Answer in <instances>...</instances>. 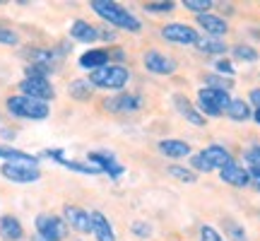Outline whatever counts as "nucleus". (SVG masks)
<instances>
[{
    "instance_id": "nucleus-19",
    "label": "nucleus",
    "mask_w": 260,
    "mask_h": 241,
    "mask_svg": "<svg viewBox=\"0 0 260 241\" xmlns=\"http://www.w3.org/2000/svg\"><path fill=\"white\" fill-rule=\"evenodd\" d=\"M159 152H164V155L171 159H181V157H188V155H190V145L183 142V140L169 138V140H161V142H159Z\"/></svg>"
},
{
    "instance_id": "nucleus-25",
    "label": "nucleus",
    "mask_w": 260,
    "mask_h": 241,
    "mask_svg": "<svg viewBox=\"0 0 260 241\" xmlns=\"http://www.w3.org/2000/svg\"><path fill=\"white\" fill-rule=\"evenodd\" d=\"M70 94L75 99H89L92 97V84L89 80H75L73 87H70Z\"/></svg>"
},
{
    "instance_id": "nucleus-32",
    "label": "nucleus",
    "mask_w": 260,
    "mask_h": 241,
    "mask_svg": "<svg viewBox=\"0 0 260 241\" xmlns=\"http://www.w3.org/2000/svg\"><path fill=\"white\" fill-rule=\"evenodd\" d=\"M246 162L251 167H260V145H253L251 149H246Z\"/></svg>"
},
{
    "instance_id": "nucleus-20",
    "label": "nucleus",
    "mask_w": 260,
    "mask_h": 241,
    "mask_svg": "<svg viewBox=\"0 0 260 241\" xmlns=\"http://www.w3.org/2000/svg\"><path fill=\"white\" fill-rule=\"evenodd\" d=\"M0 236L8 239V241H19L24 236V229H22V224H19L17 217L5 215V217L0 220Z\"/></svg>"
},
{
    "instance_id": "nucleus-34",
    "label": "nucleus",
    "mask_w": 260,
    "mask_h": 241,
    "mask_svg": "<svg viewBox=\"0 0 260 241\" xmlns=\"http://www.w3.org/2000/svg\"><path fill=\"white\" fill-rule=\"evenodd\" d=\"M226 227H229V234H232V236H234L236 241H246V232H243L239 224H232V222H229Z\"/></svg>"
},
{
    "instance_id": "nucleus-22",
    "label": "nucleus",
    "mask_w": 260,
    "mask_h": 241,
    "mask_svg": "<svg viewBox=\"0 0 260 241\" xmlns=\"http://www.w3.org/2000/svg\"><path fill=\"white\" fill-rule=\"evenodd\" d=\"M224 113H226V116H229L232 120L241 123V120H248V118H251V106H248V102H243V99H232Z\"/></svg>"
},
{
    "instance_id": "nucleus-30",
    "label": "nucleus",
    "mask_w": 260,
    "mask_h": 241,
    "mask_svg": "<svg viewBox=\"0 0 260 241\" xmlns=\"http://www.w3.org/2000/svg\"><path fill=\"white\" fill-rule=\"evenodd\" d=\"M174 8H176L174 3H147V5H145L147 12H171Z\"/></svg>"
},
{
    "instance_id": "nucleus-26",
    "label": "nucleus",
    "mask_w": 260,
    "mask_h": 241,
    "mask_svg": "<svg viewBox=\"0 0 260 241\" xmlns=\"http://www.w3.org/2000/svg\"><path fill=\"white\" fill-rule=\"evenodd\" d=\"M212 5V0H183V8L190 10V12H198V15H205Z\"/></svg>"
},
{
    "instance_id": "nucleus-23",
    "label": "nucleus",
    "mask_w": 260,
    "mask_h": 241,
    "mask_svg": "<svg viewBox=\"0 0 260 241\" xmlns=\"http://www.w3.org/2000/svg\"><path fill=\"white\" fill-rule=\"evenodd\" d=\"M176 106H178V111L183 113V116H186V118L190 120L193 126H205V118L198 111H195L190 104H188V99H183V97H176Z\"/></svg>"
},
{
    "instance_id": "nucleus-35",
    "label": "nucleus",
    "mask_w": 260,
    "mask_h": 241,
    "mask_svg": "<svg viewBox=\"0 0 260 241\" xmlns=\"http://www.w3.org/2000/svg\"><path fill=\"white\" fill-rule=\"evenodd\" d=\"M133 232L138 234L140 239H145V236H149V232H152V229H149L147 224H142V222H135V224H133Z\"/></svg>"
},
{
    "instance_id": "nucleus-5",
    "label": "nucleus",
    "mask_w": 260,
    "mask_h": 241,
    "mask_svg": "<svg viewBox=\"0 0 260 241\" xmlns=\"http://www.w3.org/2000/svg\"><path fill=\"white\" fill-rule=\"evenodd\" d=\"M34 224H37V234L44 236L46 241H63L68 236L65 220H60L56 215H39Z\"/></svg>"
},
{
    "instance_id": "nucleus-24",
    "label": "nucleus",
    "mask_w": 260,
    "mask_h": 241,
    "mask_svg": "<svg viewBox=\"0 0 260 241\" xmlns=\"http://www.w3.org/2000/svg\"><path fill=\"white\" fill-rule=\"evenodd\" d=\"M195 46L200 48L203 53H226V44L219 41V39H198V44Z\"/></svg>"
},
{
    "instance_id": "nucleus-10",
    "label": "nucleus",
    "mask_w": 260,
    "mask_h": 241,
    "mask_svg": "<svg viewBox=\"0 0 260 241\" xmlns=\"http://www.w3.org/2000/svg\"><path fill=\"white\" fill-rule=\"evenodd\" d=\"M65 222L70 224L73 229H77V232H92V222H89V213L87 210H82V207H77V205H65Z\"/></svg>"
},
{
    "instance_id": "nucleus-39",
    "label": "nucleus",
    "mask_w": 260,
    "mask_h": 241,
    "mask_svg": "<svg viewBox=\"0 0 260 241\" xmlns=\"http://www.w3.org/2000/svg\"><path fill=\"white\" fill-rule=\"evenodd\" d=\"M31 241H46V239H44V236H39V234H37V236H31Z\"/></svg>"
},
{
    "instance_id": "nucleus-38",
    "label": "nucleus",
    "mask_w": 260,
    "mask_h": 241,
    "mask_svg": "<svg viewBox=\"0 0 260 241\" xmlns=\"http://www.w3.org/2000/svg\"><path fill=\"white\" fill-rule=\"evenodd\" d=\"M253 118H255V123L260 126V109H255V113H253Z\"/></svg>"
},
{
    "instance_id": "nucleus-16",
    "label": "nucleus",
    "mask_w": 260,
    "mask_h": 241,
    "mask_svg": "<svg viewBox=\"0 0 260 241\" xmlns=\"http://www.w3.org/2000/svg\"><path fill=\"white\" fill-rule=\"evenodd\" d=\"M109 63H111V58H109V51H106V48H92V51H87V53L80 56V68L92 70V73Z\"/></svg>"
},
{
    "instance_id": "nucleus-11",
    "label": "nucleus",
    "mask_w": 260,
    "mask_h": 241,
    "mask_svg": "<svg viewBox=\"0 0 260 241\" xmlns=\"http://www.w3.org/2000/svg\"><path fill=\"white\" fill-rule=\"evenodd\" d=\"M198 102H205L210 104L212 109H217V111H226V106H229V102H232V97H229V92H224V89H214V87H203L200 92H198Z\"/></svg>"
},
{
    "instance_id": "nucleus-2",
    "label": "nucleus",
    "mask_w": 260,
    "mask_h": 241,
    "mask_svg": "<svg viewBox=\"0 0 260 241\" xmlns=\"http://www.w3.org/2000/svg\"><path fill=\"white\" fill-rule=\"evenodd\" d=\"M8 111L17 118H29V120H44L51 113L46 102H37V99H29L24 94L17 97H10L8 99Z\"/></svg>"
},
{
    "instance_id": "nucleus-13",
    "label": "nucleus",
    "mask_w": 260,
    "mask_h": 241,
    "mask_svg": "<svg viewBox=\"0 0 260 241\" xmlns=\"http://www.w3.org/2000/svg\"><path fill=\"white\" fill-rule=\"evenodd\" d=\"M109 111H138L140 106H142V97L140 94H118V97H113V99H106L104 104Z\"/></svg>"
},
{
    "instance_id": "nucleus-31",
    "label": "nucleus",
    "mask_w": 260,
    "mask_h": 241,
    "mask_svg": "<svg viewBox=\"0 0 260 241\" xmlns=\"http://www.w3.org/2000/svg\"><path fill=\"white\" fill-rule=\"evenodd\" d=\"M200 241H224V239L219 236V232L214 227H203L200 229Z\"/></svg>"
},
{
    "instance_id": "nucleus-12",
    "label": "nucleus",
    "mask_w": 260,
    "mask_h": 241,
    "mask_svg": "<svg viewBox=\"0 0 260 241\" xmlns=\"http://www.w3.org/2000/svg\"><path fill=\"white\" fill-rule=\"evenodd\" d=\"M87 162H89V164H94L99 171H106L111 178H118L123 174L121 164H118L113 157H109V155H102V152H89V155H87Z\"/></svg>"
},
{
    "instance_id": "nucleus-3",
    "label": "nucleus",
    "mask_w": 260,
    "mask_h": 241,
    "mask_svg": "<svg viewBox=\"0 0 260 241\" xmlns=\"http://www.w3.org/2000/svg\"><path fill=\"white\" fill-rule=\"evenodd\" d=\"M130 80L128 68L123 65H104L99 70L89 75V84L92 87H102V89H123Z\"/></svg>"
},
{
    "instance_id": "nucleus-18",
    "label": "nucleus",
    "mask_w": 260,
    "mask_h": 241,
    "mask_svg": "<svg viewBox=\"0 0 260 241\" xmlns=\"http://www.w3.org/2000/svg\"><path fill=\"white\" fill-rule=\"evenodd\" d=\"M70 37L77 39V41H82V44H92L99 39V32L89 24V22H84V19H75L73 27H70Z\"/></svg>"
},
{
    "instance_id": "nucleus-4",
    "label": "nucleus",
    "mask_w": 260,
    "mask_h": 241,
    "mask_svg": "<svg viewBox=\"0 0 260 241\" xmlns=\"http://www.w3.org/2000/svg\"><path fill=\"white\" fill-rule=\"evenodd\" d=\"M19 92L29 99H37V102H51L56 97V89L51 87L46 77H29V75L19 82Z\"/></svg>"
},
{
    "instance_id": "nucleus-9",
    "label": "nucleus",
    "mask_w": 260,
    "mask_h": 241,
    "mask_svg": "<svg viewBox=\"0 0 260 241\" xmlns=\"http://www.w3.org/2000/svg\"><path fill=\"white\" fill-rule=\"evenodd\" d=\"M219 176H222L224 184L229 186H236V188H243V186L251 184V176H248V171L241 167V164H236V162H229L226 167L219 169Z\"/></svg>"
},
{
    "instance_id": "nucleus-7",
    "label": "nucleus",
    "mask_w": 260,
    "mask_h": 241,
    "mask_svg": "<svg viewBox=\"0 0 260 241\" xmlns=\"http://www.w3.org/2000/svg\"><path fill=\"white\" fill-rule=\"evenodd\" d=\"M0 174L12 181V184H34L41 178V171L31 164H15V162H5L0 167Z\"/></svg>"
},
{
    "instance_id": "nucleus-15",
    "label": "nucleus",
    "mask_w": 260,
    "mask_h": 241,
    "mask_svg": "<svg viewBox=\"0 0 260 241\" xmlns=\"http://www.w3.org/2000/svg\"><path fill=\"white\" fill-rule=\"evenodd\" d=\"M198 155L207 162V167L210 169H222V167H226V164L232 162L229 149H224L222 145H210V147H205L203 152H198Z\"/></svg>"
},
{
    "instance_id": "nucleus-36",
    "label": "nucleus",
    "mask_w": 260,
    "mask_h": 241,
    "mask_svg": "<svg viewBox=\"0 0 260 241\" xmlns=\"http://www.w3.org/2000/svg\"><path fill=\"white\" fill-rule=\"evenodd\" d=\"M248 176H251V184L253 186H260V167H251Z\"/></svg>"
},
{
    "instance_id": "nucleus-21",
    "label": "nucleus",
    "mask_w": 260,
    "mask_h": 241,
    "mask_svg": "<svg viewBox=\"0 0 260 241\" xmlns=\"http://www.w3.org/2000/svg\"><path fill=\"white\" fill-rule=\"evenodd\" d=\"M0 159H8V162H15V164H31V167H37V157H31L27 152H22V149H15V147H3L0 145Z\"/></svg>"
},
{
    "instance_id": "nucleus-29",
    "label": "nucleus",
    "mask_w": 260,
    "mask_h": 241,
    "mask_svg": "<svg viewBox=\"0 0 260 241\" xmlns=\"http://www.w3.org/2000/svg\"><path fill=\"white\" fill-rule=\"evenodd\" d=\"M0 44L3 46H17L19 44V37L12 32V29H5V27H0Z\"/></svg>"
},
{
    "instance_id": "nucleus-8",
    "label": "nucleus",
    "mask_w": 260,
    "mask_h": 241,
    "mask_svg": "<svg viewBox=\"0 0 260 241\" xmlns=\"http://www.w3.org/2000/svg\"><path fill=\"white\" fill-rule=\"evenodd\" d=\"M145 68L154 75H171L176 70V63H174V58L164 56L159 51H147L145 53Z\"/></svg>"
},
{
    "instance_id": "nucleus-28",
    "label": "nucleus",
    "mask_w": 260,
    "mask_h": 241,
    "mask_svg": "<svg viewBox=\"0 0 260 241\" xmlns=\"http://www.w3.org/2000/svg\"><path fill=\"white\" fill-rule=\"evenodd\" d=\"M169 174L176 176L178 181H186V184H193L195 181V174L190 169H183V167H169Z\"/></svg>"
},
{
    "instance_id": "nucleus-17",
    "label": "nucleus",
    "mask_w": 260,
    "mask_h": 241,
    "mask_svg": "<svg viewBox=\"0 0 260 241\" xmlns=\"http://www.w3.org/2000/svg\"><path fill=\"white\" fill-rule=\"evenodd\" d=\"M198 24H200L207 34H214V37H222V34H226V32H229V24H226L222 17L212 15V12L198 15Z\"/></svg>"
},
{
    "instance_id": "nucleus-14",
    "label": "nucleus",
    "mask_w": 260,
    "mask_h": 241,
    "mask_svg": "<svg viewBox=\"0 0 260 241\" xmlns=\"http://www.w3.org/2000/svg\"><path fill=\"white\" fill-rule=\"evenodd\" d=\"M89 222H92V234L96 236V241H116V234H113V227L109 224L106 215L94 210L89 213Z\"/></svg>"
},
{
    "instance_id": "nucleus-27",
    "label": "nucleus",
    "mask_w": 260,
    "mask_h": 241,
    "mask_svg": "<svg viewBox=\"0 0 260 241\" xmlns=\"http://www.w3.org/2000/svg\"><path fill=\"white\" fill-rule=\"evenodd\" d=\"M234 56L239 58V61H246V63H255L258 61V51L251 46H236L234 48Z\"/></svg>"
},
{
    "instance_id": "nucleus-1",
    "label": "nucleus",
    "mask_w": 260,
    "mask_h": 241,
    "mask_svg": "<svg viewBox=\"0 0 260 241\" xmlns=\"http://www.w3.org/2000/svg\"><path fill=\"white\" fill-rule=\"evenodd\" d=\"M89 5H92V10L99 17L106 19L113 27L125 29V32H140L142 29V22L133 12H128L123 5H118V3H111V0H92Z\"/></svg>"
},
{
    "instance_id": "nucleus-33",
    "label": "nucleus",
    "mask_w": 260,
    "mask_h": 241,
    "mask_svg": "<svg viewBox=\"0 0 260 241\" xmlns=\"http://www.w3.org/2000/svg\"><path fill=\"white\" fill-rule=\"evenodd\" d=\"M214 68H217V70H219V73L229 75V77H232V75H234V65L229 63V61H226V58H219V61H217V65H214Z\"/></svg>"
},
{
    "instance_id": "nucleus-37",
    "label": "nucleus",
    "mask_w": 260,
    "mask_h": 241,
    "mask_svg": "<svg viewBox=\"0 0 260 241\" xmlns=\"http://www.w3.org/2000/svg\"><path fill=\"white\" fill-rule=\"evenodd\" d=\"M251 104H255V109H260V89H251Z\"/></svg>"
},
{
    "instance_id": "nucleus-6",
    "label": "nucleus",
    "mask_w": 260,
    "mask_h": 241,
    "mask_svg": "<svg viewBox=\"0 0 260 241\" xmlns=\"http://www.w3.org/2000/svg\"><path fill=\"white\" fill-rule=\"evenodd\" d=\"M161 37L167 39L169 44H176V46H193L198 44V32L193 27H188L183 22H171L167 27H161Z\"/></svg>"
}]
</instances>
